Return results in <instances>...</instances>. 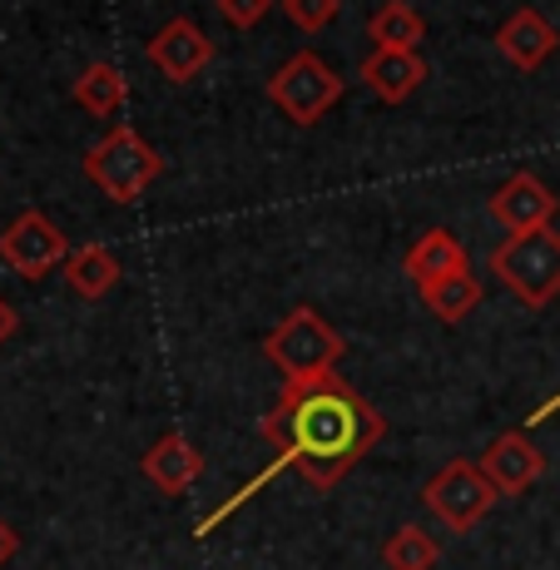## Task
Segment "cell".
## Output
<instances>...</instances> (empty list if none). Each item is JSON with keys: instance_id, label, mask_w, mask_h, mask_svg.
Returning <instances> with one entry per match:
<instances>
[{"instance_id": "cell-20", "label": "cell", "mask_w": 560, "mask_h": 570, "mask_svg": "<svg viewBox=\"0 0 560 570\" xmlns=\"http://www.w3.org/2000/svg\"><path fill=\"white\" fill-rule=\"evenodd\" d=\"M283 16H288L303 36H317V30H327L343 16V0H283Z\"/></svg>"}, {"instance_id": "cell-1", "label": "cell", "mask_w": 560, "mask_h": 570, "mask_svg": "<svg viewBox=\"0 0 560 570\" xmlns=\"http://www.w3.org/2000/svg\"><path fill=\"white\" fill-rule=\"evenodd\" d=\"M258 436L273 446V462L263 466L248 487H238L224 507L208 511V517L194 525L199 541L208 531H218L238 507H248V501L288 466L298 471L313 491H333L357 462L372 456V446L387 436V422H382V412L362 397L353 382L327 372V377H313V382H283L278 407L258 422Z\"/></svg>"}, {"instance_id": "cell-11", "label": "cell", "mask_w": 560, "mask_h": 570, "mask_svg": "<svg viewBox=\"0 0 560 570\" xmlns=\"http://www.w3.org/2000/svg\"><path fill=\"white\" fill-rule=\"evenodd\" d=\"M560 46V36H556V26L541 16L536 6H521L515 16L501 20V30H497V50H501V60L515 65V70H541L546 60L556 55Z\"/></svg>"}, {"instance_id": "cell-3", "label": "cell", "mask_w": 560, "mask_h": 570, "mask_svg": "<svg viewBox=\"0 0 560 570\" xmlns=\"http://www.w3.org/2000/svg\"><path fill=\"white\" fill-rule=\"evenodd\" d=\"M347 343L333 323H327L317 308L298 303L268 337H263V357L283 372V382H313V377H327L343 363Z\"/></svg>"}, {"instance_id": "cell-23", "label": "cell", "mask_w": 560, "mask_h": 570, "mask_svg": "<svg viewBox=\"0 0 560 570\" xmlns=\"http://www.w3.org/2000/svg\"><path fill=\"white\" fill-rule=\"evenodd\" d=\"M16 327H20V313H16V303H10L6 293H0V347H6L10 337H16Z\"/></svg>"}, {"instance_id": "cell-5", "label": "cell", "mask_w": 560, "mask_h": 570, "mask_svg": "<svg viewBox=\"0 0 560 570\" xmlns=\"http://www.w3.org/2000/svg\"><path fill=\"white\" fill-rule=\"evenodd\" d=\"M497 501L501 497L487 481L481 462H466V456H452L446 466H436V476H426V487H422V507L456 535L477 531L497 511Z\"/></svg>"}, {"instance_id": "cell-4", "label": "cell", "mask_w": 560, "mask_h": 570, "mask_svg": "<svg viewBox=\"0 0 560 570\" xmlns=\"http://www.w3.org/2000/svg\"><path fill=\"white\" fill-rule=\"evenodd\" d=\"M491 273L515 303L531 313L551 308L560 298V234L556 228H536V234H507L491 248Z\"/></svg>"}, {"instance_id": "cell-18", "label": "cell", "mask_w": 560, "mask_h": 570, "mask_svg": "<svg viewBox=\"0 0 560 570\" xmlns=\"http://www.w3.org/2000/svg\"><path fill=\"white\" fill-rule=\"evenodd\" d=\"M382 566L387 570H436L442 566V541H436L426 525L407 521L382 541Z\"/></svg>"}, {"instance_id": "cell-22", "label": "cell", "mask_w": 560, "mask_h": 570, "mask_svg": "<svg viewBox=\"0 0 560 570\" xmlns=\"http://www.w3.org/2000/svg\"><path fill=\"white\" fill-rule=\"evenodd\" d=\"M16 551H20V535H16V525H10L6 517H0V570H6L10 561H16Z\"/></svg>"}, {"instance_id": "cell-9", "label": "cell", "mask_w": 560, "mask_h": 570, "mask_svg": "<svg viewBox=\"0 0 560 570\" xmlns=\"http://www.w3.org/2000/svg\"><path fill=\"white\" fill-rule=\"evenodd\" d=\"M145 55H149V65L164 75V80L189 85V80H199L208 65H214V40H208L189 16H174L169 26H159V36H149Z\"/></svg>"}, {"instance_id": "cell-10", "label": "cell", "mask_w": 560, "mask_h": 570, "mask_svg": "<svg viewBox=\"0 0 560 570\" xmlns=\"http://www.w3.org/2000/svg\"><path fill=\"white\" fill-rule=\"evenodd\" d=\"M481 471H487V481L497 487V497H525V491L546 476V452L531 442L525 426H511V432H501L497 442L487 446Z\"/></svg>"}, {"instance_id": "cell-14", "label": "cell", "mask_w": 560, "mask_h": 570, "mask_svg": "<svg viewBox=\"0 0 560 570\" xmlns=\"http://www.w3.org/2000/svg\"><path fill=\"white\" fill-rule=\"evenodd\" d=\"M402 268H407V278L416 288H426V283H442L452 278V273H466V248H461V238L452 228H426L422 238L407 248V258H402Z\"/></svg>"}, {"instance_id": "cell-7", "label": "cell", "mask_w": 560, "mask_h": 570, "mask_svg": "<svg viewBox=\"0 0 560 570\" xmlns=\"http://www.w3.org/2000/svg\"><path fill=\"white\" fill-rule=\"evenodd\" d=\"M65 258H70V238H65L60 224H55L50 214H40V208H26V214H16L0 228V263H6L16 278L40 283V278H50L55 268H65Z\"/></svg>"}, {"instance_id": "cell-8", "label": "cell", "mask_w": 560, "mask_h": 570, "mask_svg": "<svg viewBox=\"0 0 560 570\" xmlns=\"http://www.w3.org/2000/svg\"><path fill=\"white\" fill-rule=\"evenodd\" d=\"M491 218H497L507 234H536V228H551L556 218V189L541 179V174L531 169H515L507 184H497V194H491Z\"/></svg>"}, {"instance_id": "cell-16", "label": "cell", "mask_w": 560, "mask_h": 570, "mask_svg": "<svg viewBox=\"0 0 560 570\" xmlns=\"http://www.w3.org/2000/svg\"><path fill=\"white\" fill-rule=\"evenodd\" d=\"M367 36H372V50H422L426 20L416 6H407V0H387V6L372 10Z\"/></svg>"}, {"instance_id": "cell-15", "label": "cell", "mask_w": 560, "mask_h": 570, "mask_svg": "<svg viewBox=\"0 0 560 570\" xmlns=\"http://www.w3.org/2000/svg\"><path fill=\"white\" fill-rule=\"evenodd\" d=\"M60 273H65V283H70V293H80V298H105V293L125 278V263H119V254L109 244H80V248H70Z\"/></svg>"}, {"instance_id": "cell-17", "label": "cell", "mask_w": 560, "mask_h": 570, "mask_svg": "<svg viewBox=\"0 0 560 570\" xmlns=\"http://www.w3.org/2000/svg\"><path fill=\"white\" fill-rule=\"evenodd\" d=\"M125 100H129V80H125V70H115L109 60H95L90 70L75 80V105H80L85 115H95V119L119 115V105Z\"/></svg>"}, {"instance_id": "cell-13", "label": "cell", "mask_w": 560, "mask_h": 570, "mask_svg": "<svg viewBox=\"0 0 560 570\" xmlns=\"http://www.w3.org/2000/svg\"><path fill=\"white\" fill-rule=\"evenodd\" d=\"M426 80V60L416 50H372L362 60V85L377 95L382 105H407Z\"/></svg>"}, {"instance_id": "cell-24", "label": "cell", "mask_w": 560, "mask_h": 570, "mask_svg": "<svg viewBox=\"0 0 560 570\" xmlns=\"http://www.w3.org/2000/svg\"><path fill=\"white\" fill-rule=\"evenodd\" d=\"M551 412H560V392H556V397H546V402H541V407H536L531 416H525V426H536V422H546V416H551Z\"/></svg>"}, {"instance_id": "cell-2", "label": "cell", "mask_w": 560, "mask_h": 570, "mask_svg": "<svg viewBox=\"0 0 560 570\" xmlns=\"http://www.w3.org/2000/svg\"><path fill=\"white\" fill-rule=\"evenodd\" d=\"M85 179L115 204H139L164 179V155L135 125H115L100 145L85 149Z\"/></svg>"}, {"instance_id": "cell-19", "label": "cell", "mask_w": 560, "mask_h": 570, "mask_svg": "<svg viewBox=\"0 0 560 570\" xmlns=\"http://www.w3.org/2000/svg\"><path fill=\"white\" fill-rule=\"evenodd\" d=\"M416 293H422L426 313H432L436 323H461V317H471L481 303V283L471 268L452 273V278H442V283H426V288H416Z\"/></svg>"}, {"instance_id": "cell-21", "label": "cell", "mask_w": 560, "mask_h": 570, "mask_svg": "<svg viewBox=\"0 0 560 570\" xmlns=\"http://www.w3.org/2000/svg\"><path fill=\"white\" fill-rule=\"evenodd\" d=\"M214 6L234 30H254L258 20L273 10V0H214Z\"/></svg>"}, {"instance_id": "cell-12", "label": "cell", "mask_w": 560, "mask_h": 570, "mask_svg": "<svg viewBox=\"0 0 560 570\" xmlns=\"http://www.w3.org/2000/svg\"><path fill=\"white\" fill-rule=\"evenodd\" d=\"M139 471H145L149 487H159L164 497H184V491L204 476V456H199V446H194L184 432H164L159 442L145 452Z\"/></svg>"}, {"instance_id": "cell-6", "label": "cell", "mask_w": 560, "mask_h": 570, "mask_svg": "<svg viewBox=\"0 0 560 570\" xmlns=\"http://www.w3.org/2000/svg\"><path fill=\"white\" fill-rule=\"evenodd\" d=\"M268 100L278 105V115H288L293 125H317L337 100H343V75L323 60L317 50H298L273 70Z\"/></svg>"}]
</instances>
